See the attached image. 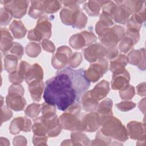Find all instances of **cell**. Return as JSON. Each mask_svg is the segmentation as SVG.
<instances>
[{"instance_id":"cell-1","label":"cell","mask_w":146,"mask_h":146,"mask_svg":"<svg viewBox=\"0 0 146 146\" xmlns=\"http://www.w3.org/2000/svg\"><path fill=\"white\" fill-rule=\"evenodd\" d=\"M84 68L74 70L69 67L58 71L55 76L46 82L43 93L45 102L63 111L75 103H80L90 86Z\"/></svg>"},{"instance_id":"cell-2","label":"cell","mask_w":146,"mask_h":146,"mask_svg":"<svg viewBox=\"0 0 146 146\" xmlns=\"http://www.w3.org/2000/svg\"><path fill=\"white\" fill-rule=\"evenodd\" d=\"M80 103H75L68 107L59 117V123L62 128L74 131H82V116L80 113Z\"/></svg>"},{"instance_id":"cell-3","label":"cell","mask_w":146,"mask_h":146,"mask_svg":"<svg viewBox=\"0 0 146 146\" xmlns=\"http://www.w3.org/2000/svg\"><path fill=\"white\" fill-rule=\"evenodd\" d=\"M100 131L104 135L120 142L125 141L128 139L127 129L119 119L113 116L107 119L102 124Z\"/></svg>"},{"instance_id":"cell-4","label":"cell","mask_w":146,"mask_h":146,"mask_svg":"<svg viewBox=\"0 0 146 146\" xmlns=\"http://www.w3.org/2000/svg\"><path fill=\"white\" fill-rule=\"evenodd\" d=\"M98 35L103 46L107 48H113L125 36V30L120 26L115 25L102 30Z\"/></svg>"},{"instance_id":"cell-5","label":"cell","mask_w":146,"mask_h":146,"mask_svg":"<svg viewBox=\"0 0 146 146\" xmlns=\"http://www.w3.org/2000/svg\"><path fill=\"white\" fill-rule=\"evenodd\" d=\"M50 17L42 15L37 22L35 27L28 32L27 38L32 41L39 42L48 39L51 35V22Z\"/></svg>"},{"instance_id":"cell-6","label":"cell","mask_w":146,"mask_h":146,"mask_svg":"<svg viewBox=\"0 0 146 146\" xmlns=\"http://www.w3.org/2000/svg\"><path fill=\"white\" fill-rule=\"evenodd\" d=\"M24 88L19 84H13L8 89V94L6 97L7 106L15 111H20L24 109L26 102L23 97Z\"/></svg>"},{"instance_id":"cell-7","label":"cell","mask_w":146,"mask_h":146,"mask_svg":"<svg viewBox=\"0 0 146 146\" xmlns=\"http://www.w3.org/2000/svg\"><path fill=\"white\" fill-rule=\"evenodd\" d=\"M61 2L64 6L60 13L61 21L63 24L74 27L81 11L79 3L86 2V1H64Z\"/></svg>"},{"instance_id":"cell-8","label":"cell","mask_w":146,"mask_h":146,"mask_svg":"<svg viewBox=\"0 0 146 146\" xmlns=\"http://www.w3.org/2000/svg\"><path fill=\"white\" fill-rule=\"evenodd\" d=\"M108 69V62L104 58L91 63L85 71V76L90 82L95 83L106 74Z\"/></svg>"},{"instance_id":"cell-9","label":"cell","mask_w":146,"mask_h":146,"mask_svg":"<svg viewBox=\"0 0 146 146\" xmlns=\"http://www.w3.org/2000/svg\"><path fill=\"white\" fill-rule=\"evenodd\" d=\"M72 54L71 50L66 46L58 47L56 53L53 55L51 59L52 66L58 70L63 68L68 62L69 58Z\"/></svg>"},{"instance_id":"cell-10","label":"cell","mask_w":146,"mask_h":146,"mask_svg":"<svg viewBox=\"0 0 146 146\" xmlns=\"http://www.w3.org/2000/svg\"><path fill=\"white\" fill-rule=\"evenodd\" d=\"M0 2L3 5L4 7L11 11L14 18L19 19L26 14L29 2L28 1H1Z\"/></svg>"},{"instance_id":"cell-11","label":"cell","mask_w":146,"mask_h":146,"mask_svg":"<svg viewBox=\"0 0 146 146\" xmlns=\"http://www.w3.org/2000/svg\"><path fill=\"white\" fill-rule=\"evenodd\" d=\"M107 48L99 43L91 44L84 50V56L86 60L93 63L103 58L107 55Z\"/></svg>"},{"instance_id":"cell-12","label":"cell","mask_w":146,"mask_h":146,"mask_svg":"<svg viewBox=\"0 0 146 146\" xmlns=\"http://www.w3.org/2000/svg\"><path fill=\"white\" fill-rule=\"evenodd\" d=\"M33 129L31 120L26 117H19L15 118L9 127V130L11 134L19 133L21 131L30 132Z\"/></svg>"},{"instance_id":"cell-13","label":"cell","mask_w":146,"mask_h":146,"mask_svg":"<svg viewBox=\"0 0 146 146\" xmlns=\"http://www.w3.org/2000/svg\"><path fill=\"white\" fill-rule=\"evenodd\" d=\"M116 5V7L114 11L112 19L115 22L124 25L131 14V11L123 1H114Z\"/></svg>"},{"instance_id":"cell-14","label":"cell","mask_w":146,"mask_h":146,"mask_svg":"<svg viewBox=\"0 0 146 146\" xmlns=\"http://www.w3.org/2000/svg\"><path fill=\"white\" fill-rule=\"evenodd\" d=\"M127 132L130 138L138 141H145V124L133 121L127 124Z\"/></svg>"},{"instance_id":"cell-15","label":"cell","mask_w":146,"mask_h":146,"mask_svg":"<svg viewBox=\"0 0 146 146\" xmlns=\"http://www.w3.org/2000/svg\"><path fill=\"white\" fill-rule=\"evenodd\" d=\"M99 115L97 112H91L87 114L83 113L82 116V131L93 132L99 127Z\"/></svg>"},{"instance_id":"cell-16","label":"cell","mask_w":146,"mask_h":146,"mask_svg":"<svg viewBox=\"0 0 146 146\" xmlns=\"http://www.w3.org/2000/svg\"><path fill=\"white\" fill-rule=\"evenodd\" d=\"M112 101L109 98H106L98 105L96 112L99 115L100 125H102L107 119L112 116Z\"/></svg>"},{"instance_id":"cell-17","label":"cell","mask_w":146,"mask_h":146,"mask_svg":"<svg viewBox=\"0 0 146 146\" xmlns=\"http://www.w3.org/2000/svg\"><path fill=\"white\" fill-rule=\"evenodd\" d=\"M128 62L131 64L135 65L141 70H145V49L132 50L128 55Z\"/></svg>"},{"instance_id":"cell-18","label":"cell","mask_w":146,"mask_h":146,"mask_svg":"<svg viewBox=\"0 0 146 146\" xmlns=\"http://www.w3.org/2000/svg\"><path fill=\"white\" fill-rule=\"evenodd\" d=\"M130 80V75L126 70L120 74H113L111 80V88L113 90H122L128 87Z\"/></svg>"},{"instance_id":"cell-19","label":"cell","mask_w":146,"mask_h":146,"mask_svg":"<svg viewBox=\"0 0 146 146\" xmlns=\"http://www.w3.org/2000/svg\"><path fill=\"white\" fill-rule=\"evenodd\" d=\"M109 91V83L105 80H103L99 82L92 90L89 91V92L92 98L99 101L104 98Z\"/></svg>"},{"instance_id":"cell-20","label":"cell","mask_w":146,"mask_h":146,"mask_svg":"<svg viewBox=\"0 0 146 146\" xmlns=\"http://www.w3.org/2000/svg\"><path fill=\"white\" fill-rule=\"evenodd\" d=\"M128 63L127 56L124 54H119L111 60L110 70L113 74L122 73L125 71V67Z\"/></svg>"},{"instance_id":"cell-21","label":"cell","mask_w":146,"mask_h":146,"mask_svg":"<svg viewBox=\"0 0 146 146\" xmlns=\"http://www.w3.org/2000/svg\"><path fill=\"white\" fill-rule=\"evenodd\" d=\"M43 72L42 67L38 64L34 63L28 69L25 76V80L27 84H29L33 81L36 80H42Z\"/></svg>"},{"instance_id":"cell-22","label":"cell","mask_w":146,"mask_h":146,"mask_svg":"<svg viewBox=\"0 0 146 146\" xmlns=\"http://www.w3.org/2000/svg\"><path fill=\"white\" fill-rule=\"evenodd\" d=\"M44 87L42 80H36L29 84V91L34 101L39 102Z\"/></svg>"},{"instance_id":"cell-23","label":"cell","mask_w":146,"mask_h":146,"mask_svg":"<svg viewBox=\"0 0 146 146\" xmlns=\"http://www.w3.org/2000/svg\"><path fill=\"white\" fill-rule=\"evenodd\" d=\"M1 50L5 55L13 45V38L9 30L5 27H1Z\"/></svg>"},{"instance_id":"cell-24","label":"cell","mask_w":146,"mask_h":146,"mask_svg":"<svg viewBox=\"0 0 146 146\" xmlns=\"http://www.w3.org/2000/svg\"><path fill=\"white\" fill-rule=\"evenodd\" d=\"M107 1H88L83 5V9L89 16L95 17L99 14L100 7L107 2Z\"/></svg>"},{"instance_id":"cell-25","label":"cell","mask_w":146,"mask_h":146,"mask_svg":"<svg viewBox=\"0 0 146 146\" xmlns=\"http://www.w3.org/2000/svg\"><path fill=\"white\" fill-rule=\"evenodd\" d=\"M83 108L87 112H93L96 110L99 105L98 101L92 98L90 95L89 91H86L81 98Z\"/></svg>"},{"instance_id":"cell-26","label":"cell","mask_w":146,"mask_h":146,"mask_svg":"<svg viewBox=\"0 0 146 146\" xmlns=\"http://www.w3.org/2000/svg\"><path fill=\"white\" fill-rule=\"evenodd\" d=\"M44 1H31L28 14L34 19L39 18L44 13Z\"/></svg>"},{"instance_id":"cell-27","label":"cell","mask_w":146,"mask_h":146,"mask_svg":"<svg viewBox=\"0 0 146 146\" xmlns=\"http://www.w3.org/2000/svg\"><path fill=\"white\" fill-rule=\"evenodd\" d=\"M9 29L15 39L23 38L27 33L25 26L21 21L14 20L10 25Z\"/></svg>"},{"instance_id":"cell-28","label":"cell","mask_w":146,"mask_h":146,"mask_svg":"<svg viewBox=\"0 0 146 146\" xmlns=\"http://www.w3.org/2000/svg\"><path fill=\"white\" fill-rule=\"evenodd\" d=\"M113 25V21L108 15L102 13L100 15V19L95 25V31L98 34L102 30L111 27Z\"/></svg>"},{"instance_id":"cell-29","label":"cell","mask_w":146,"mask_h":146,"mask_svg":"<svg viewBox=\"0 0 146 146\" xmlns=\"http://www.w3.org/2000/svg\"><path fill=\"white\" fill-rule=\"evenodd\" d=\"M18 58L14 55L6 54L4 57V69L10 73L17 70Z\"/></svg>"},{"instance_id":"cell-30","label":"cell","mask_w":146,"mask_h":146,"mask_svg":"<svg viewBox=\"0 0 146 146\" xmlns=\"http://www.w3.org/2000/svg\"><path fill=\"white\" fill-rule=\"evenodd\" d=\"M70 45L74 48L79 50L87 46V42L83 35L80 33L72 35L69 40Z\"/></svg>"},{"instance_id":"cell-31","label":"cell","mask_w":146,"mask_h":146,"mask_svg":"<svg viewBox=\"0 0 146 146\" xmlns=\"http://www.w3.org/2000/svg\"><path fill=\"white\" fill-rule=\"evenodd\" d=\"M71 137L72 145H90V139L81 131H74L71 134Z\"/></svg>"},{"instance_id":"cell-32","label":"cell","mask_w":146,"mask_h":146,"mask_svg":"<svg viewBox=\"0 0 146 146\" xmlns=\"http://www.w3.org/2000/svg\"><path fill=\"white\" fill-rule=\"evenodd\" d=\"M33 131L34 135L38 136H44L47 133V129L43 123L42 116L34 119Z\"/></svg>"},{"instance_id":"cell-33","label":"cell","mask_w":146,"mask_h":146,"mask_svg":"<svg viewBox=\"0 0 146 146\" xmlns=\"http://www.w3.org/2000/svg\"><path fill=\"white\" fill-rule=\"evenodd\" d=\"M61 1H44V12L47 14H52L58 11L61 7Z\"/></svg>"},{"instance_id":"cell-34","label":"cell","mask_w":146,"mask_h":146,"mask_svg":"<svg viewBox=\"0 0 146 146\" xmlns=\"http://www.w3.org/2000/svg\"><path fill=\"white\" fill-rule=\"evenodd\" d=\"M26 52L29 56L35 58L38 56L41 52V47L39 43L30 42L26 47Z\"/></svg>"},{"instance_id":"cell-35","label":"cell","mask_w":146,"mask_h":146,"mask_svg":"<svg viewBox=\"0 0 146 146\" xmlns=\"http://www.w3.org/2000/svg\"><path fill=\"white\" fill-rule=\"evenodd\" d=\"M133 44L134 43L133 40L131 38L125 36L120 40L119 45V50L120 52L126 54L132 50Z\"/></svg>"},{"instance_id":"cell-36","label":"cell","mask_w":146,"mask_h":146,"mask_svg":"<svg viewBox=\"0 0 146 146\" xmlns=\"http://www.w3.org/2000/svg\"><path fill=\"white\" fill-rule=\"evenodd\" d=\"M41 111L42 106H40V104L32 103L27 106L25 111V113L27 116L34 118L39 114Z\"/></svg>"},{"instance_id":"cell-37","label":"cell","mask_w":146,"mask_h":146,"mask_svg":"<svg viewBox=\"0 0 146 146\" xmlns=\"http://www.w3.org/2000/svg\"><path fill=\"white\" fill-rule=\"evenodd\" d=\"M42 116L46 118H50L56 115V106L43 103L42 104Z\"/></svg>"},{"instance_id":"cell-38","label":"cell","mask_w":146,"mask_h":146,"mask_svg":"<svg viewBox=\"0 0 146 146\" xmlns=\"http://www.w3.org/2000/svg\"><path fill=\"white\" fill-rule=\"evenodd\" d=\"M124 3L129 8L131 13H137L140 11L144 5V1H123Z\"/></svg>"},{"instance_id":"cell-39","label":"cell","mask_w":146,"mask_h":146,"mask_svg":"<svg viewBox=\"0 0 146 146\" xmlns=\"http://www.w3.org/2000/svg\"><path fill=\"white\" fill-rule=\"evenodd\" d=\"M82 59V56L80 52H74L71 54L69 58L67 64L68 65V67L71 68L77 67L81 63Z\"/></svg>"},{"instance_id":"cell-40","label":"cell","mask_w":146,"mask_h":146,"mask_svg":"<svg viewBox=\"0 0 146 146\" xmlns=\"http://www.w3.org/2000/svg\"><path fill=\"white\" fill-rule=\"evenodd\" d=\"M13 17L11 11L7 10L5 7H3L1 9L0 12V22L1 26L7 25Z\"/></svg>"},{"instance_id":"cell-41","label":"cell","mask_w":146,"mask_h":146,"mask_svg":"<svg viewBox=\"0 0 146 146\" xmlns=\"http://www.w3.org/2000/svg\"><path fill=\"white\" fill-rule=\"evenodd\" d=\"M120 98L124 100L131 99L135 95V88L132 86L129 85L125 88L120 90L119 92Z\"/></svg>"},{"instance_id":"cell-42","label":"cell","mask_w":146,"mask_h":146,"mask_svg":"<svg viewBox=\"0 0 146 146\" xmlns=\"http://www.w3.org/2000/svg\"><path fill=\"white\" fill-rule=\"evenodd\" d=\"M7 54L14 55L17 56L18 59H20L23 55V47L19 43L14 42L13 46Z\"/></svg>"},{"instance_id":"cell-43","label":"cell","mask_w":146,"mask_h":146,"mask_svg":"<svg viewBox=\"0 0 146 146\" xmlns=\"http://www.w3.org/2000/svg\"><path fill=\"white\" fill-rule=\"evenodd\" d=\"M116 107L121 111H128L136 107V104L131 101H123L119 103L116 104Z\"/></svg>"},{"instance_id":"cell-44","label":"cell","mask_w":146,"mask_h":146,"mask_svg":"<svg viewBox=\"0 0 146 146\" xmlns=\"http://www.w3.org/2000/svg\"><path fill=\"white\" fill-rule=\"evenodd\" d=\"M92 27L91 30H88V31L86 30V31H83L81 32V33L83 35V36L86 39V40L87 42V46H89L92 44L93 43L95 42L97 40V38L95 34L94 33Z\"/></svg>"},{"instance_id":"cell-45","label":"cell","mask_w":146,"mask_h":146,"mask_svg":"<svg viewBox=\"0 0 146 146\" xmlns=\"http://www.w3.org/2000/svg\"><path fill=\"white\" fill-rule=\"evenodd\" d=\"M13 116V112L8 106H1V124L5 121L9 120Z\"/></svg>"},{"instance_id":"cell-46","label":"cell","mask_w":146,"mask_h":146,"mask_svg":"<svg viewBox=\"0 0 146 146\" xmlns=\"http://www.w3.org/2000/svg\"><path fill=\"white\" fill-rule=\"evenodd\" d=\"M87 17L81 11L79 13V15L76 20V22L73 27L77 28L79 29H82L86 26L87 24Z\"/></svg>"},{"instance_id":"cell-47","label":"cell","mask_w":146,"mask_h":146,"mask_svg":"<svg viewBox=\"0 0 146 146\" xmlns=\"http://www.w3.org/2000/svg\"><path fill=\"white\" fill-rule=\"evenodd\" d=\"M126 36L131 38L133 40L135 44L137 43L139 40V38H140L139 31L133 29L127 28Z\"/></svg>"},{"instance_id":"cell-48","label":"cell","mask_w":146,"mask_h":146,"mask_svg":"<svg viewBox=\"0 0 146 146\" xmlns=\"http://www.w3.org/2000/svg\"><path fill=\"white\" fill-rule=\"evenodd\" d=\"M9 81L13 84H18L22 83L23 80L21 78L17 70L10 72L9 75Z\"/></svg>"},{"instance_id":"cell-49","label":"cell","mask_w":146,"mask_h":146,"mask_svg":"<svg viewBox=\"0 0 146 146\" xmlns=\"http://www.w3.org/2000/svg\"><path fill=\"white\" fill-rule=\"evenodd\" d=\"M42 46L43 48V50L46 51H47L48 52H54L55 50V46L54 43L48 40V39H44L42 41Z\"/></svg>"},{"instance_id":"cell-50","label":"cell","mask_w":146,"mask_h":146,"mask_svg":"<svg viewBox=\"0 0 146 146\" xmlns=\"http://www.w3.org/2000/svg\"><path fill=\"white\" fill-rule=\"evenodd\" d=\"M48 139V136H38L34 135L33 141L35 145H47V140Z\"/></svg>"},{"instance_id":"cell-51","label":"cell","mask_w":146,"mask_h":146,"mask_svg":"<svg viewBox=\"0 0 146 146\" xmlns=\"http://www.w3.org/2000/svg\"><path fill=\"white\" fill-rule=\"evenodd\" d=\"M107 52L106 56L108 59L112 60L116 58L119 54L118 49L116 48V47H115L113 48H107Z\"/></svg>"},{"instance_id":"cell-52","label":"cell","mask_w":146,"mask_h":146,"mask_svg":"<svg viewBox=\"0 0 146 146\" xmlns=\"http://www.w3.org/2000/svg\"><path fill=\"white\" fill-rule=\"evenodd\" d=\"M136 90L137 94L140 95V96H144L145 95V83L143 82L139 84L137 86Z\"/></svg>"}]
</instances>
